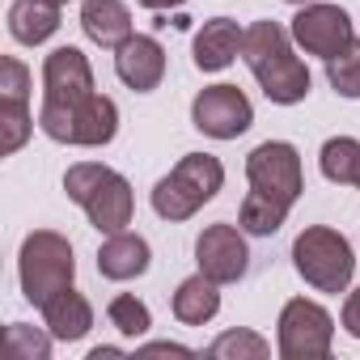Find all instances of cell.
Segmentation results:
<instances>
[{"label":"cell","instance_id":"cell-1","mask_svg":"<svg viewBox=\"0 0 360 360\" xmlns=\"http://www.w3.org/2000/svg\"><path fill=\"white\" fill-rule=\"evenodd\" d=\"M246 178H250V191L238 208V225L250 238H271L305 191L301 153L288 140H263L246 157Z\"/></svg>","mask_w":360,"mask_h":360},{"label":"cell","instance_id":"cell-2","mask_svg":"<svg viewBox=\"0 0 360 360\" xmlns=\"http://www.w3.org/2000/svg\"><path fill=\"white\" fill-rule=\"evenodd\" d=\"M242 60H246V68L255 72V81H259V89L267 94V102H276V106H297V102L309 98V85H314V81H309V68L297 60L292 34H288L280 22L263 18V22L246 26Z\"/></svg>","mask_w":360,"mask_h":360},{"label":"cell","instance_id":"cell-3","mask_svg":"<svg viewBox=\"0 0 360 360\" xmlns=\"http://www.w3.org/2000/svg\"><path fill=\"white\" fill-rule=\"evenodd\" d=\"M64 195L72 204H81V212L89 217V225L98 233H119L136 217L131 183H127L119 169L102 165V161H77V165H68V174H64Z\"/></svg>","mask_w":360,"mask_h":360},{"label":"cell","instance_id":"cell-4","mask_svg":"<svg viewBox=\"0 0 360 360\" xmlns=\"http://www.w3.org/2000/svg\"><path fill=\"white\" fill-rule=\"evenodd\" d=\"M221 187H225V165L212 153H187V157H178V165L165 178H157L153 212L169 225L191 221L208 200H217Z\"/></svg>","mask_w":360,"mask_h":360},{"label":"cell","instance_id":"cell-5","mask_svg":"<svg viewBox=\"0 0 360 360\" xmlns=\"http://www.w3.org/2000/svg\"><path fill=\"white\" fill-rule=\"evenodd\" d=\"M77 276V259H72V242L56 229H34L26 233L22 250H18V280H22V297L30 305H47L56 292L72 288Z\"/></svg>","mask_w":360,"mask_h":360},{"label":"cell","instance_id":"cell-6","mask_svg":"<svg viewBox=\"0 0 360 360\" xmlns=\"http://www.w3.org/2000/svg\"><path fill=\"white\" fill-rule=\"evenodd\" d=\"M292 267L309 288L339 297V292H347V284L356 276V255H352V246H347V238L339 229L309 225L292 242Z\"/></svg>","mask_w":360,"mask_h":360},{"label":"cell","instance_id":"cell-7","mask_svg":"<svg viewBox=\"0 0 360 360\" xmlns=\"http://www.w3.org/2000/svg\"><path fill=\"white\" fill-rule=\"evenodd\" d=\"M39 127L56 144H77V148H102L119 131V106L106 94H89L81 102H43L39 106Z\"/></svg>","mask_w":360,"mask_h":360},{"label":"cell","instance_id":"cell-8","mask_svg":"<svg viewBox=\"0 0 360 360\" xmlns=\"http://www.w3.org/2000/svg\"><path fill=\"white\" fill-rule=\"evenodd\" d=\"M335 343V318L305 297H292L276 322V352L284 360H322Z\"/></svg>","mask_w":360,"mask_h":360},{"label":"cell","instance_id":"cell-9","mask_svg":"<svg viewBox=\"0 0 360 360\" xmlns=\"http://www.w3.org/2000/svg\"><path fill=\"white\" fill-rule=\"evenodd\" d=\"M292 43L305 51V56H318V60H335L339 51H347L356 43V30H352V18L339 9V5H301L292 26H288Z\"/></svg>","mask_w":360,"mask_h":360},{"label":"cell","instance_id":"cell-10","mask_svg":"<svg viewBox=\"0 0 360 360\" xmlns=\"http://www.w3.org/2000/svg\"><path fill=\"white\" fill-rule=\"evenodd\" d=\"M191 123L212 140H238L255 123V106L238 85H208L191 102Z\"/></svg>","mask_w":360,"mask_h":360},{"label":"cell","instance_id":"cell-11","mask_svg":"<svg viewBox=\"0 0 360 360\" xmlns=\"http://www.w3.org/2000/svg\"><path fill=\"white\" fill-rule=\"evenodd\" d=\"M246 229H233V225H208L200 238H195V263L204 276H212L217 284H238L246 271H250V250H246Z\"/></svg>","mask_w":360,"mask_h":360},{"label":"cell","instance_id":"cell-12","mask_svg":"<svg viewBox=\"0 0 360 360\" xmlns=\"http://www.w3.org/2000/svg\"><path fill=\"white\" fill-rule=\"evenodd\" d=\"M89 94H98V89H94V68H89L85 51L81 47H56L43 60V102L64 106V102H81Z\"/></svg>","mask_w":360,"mask_h":360},{"label":"cell","instance_id":"cell-13","mask_svg":"<svg viewBox=\"0 0 360 360\" xmlns=\"http://www.w3.org/2000/svg\"><path fill=\"white\" fill-rule=\"evenodd\" d=\"M115 72L127 89L136 94H153L165 77V47L153 34H131L119 51H115Z\"/></svg>","mask_w":360,"mask_h":360},{"label":"cell","instance_id":"cell-14","mask_svg":"<svg viewBox=\"0 0 360 360\" xmlns=\"http://www.w3.org/2000/svg\"><path fill=\"white\" fill-rule=\"evenodd\" d=\"M148 263H153V250H148V242L140 233L119 229V233H106V242L98 246V271L106 280H115V284L144 276Z\"/></svg>","mask_w":360,"mask_h":360},{"label":"cell","instance_id":"cell-15","mask_svg":"<svg viewBox=\"0 0 360 360\" xmlns=\"http://www.w3.org/2000/svg\"><path fill=\"white\" fill-rule=\"evenodd\" d=\"M242 43H246V30L233 22V18H212L200 26L195 34V68L200 72H221L229 68L238 56H242Z\"/></svg>","mask_w":360,"mask_h":360},{"label":"cell","instance_id":"cell-16","mask_svg":"<svg viewBox=\"0 0 360 360\" xmlns=\"http://www.w3.org/2000/svg\"><path fill=\"white\" fill-rule=\"evenodd\" d=\"M81 30L89 34V43L119 51L136 30H131V9L123 0H85L81 5Z\"/></svg>","mask_w":360,"mask_h":360},{"label":"cell","instance_id":"cell-17","mask_svg":"<svg viewBox=\"0 0 360 360\" xmlns=\"http://www.w3.org/2000/svg\"><path fill=\"white\" fill-rule=\"evenodd\" d=\"M169 309H174V318L183 326H204V322H212L221 314V284L212 276L195 271V276H187L183 284L174 288Z\"/></svg>","mask_w":360,"mask_h":360},{"label":"cell","instance_id":"cell-18","mask_svg":"<svg viewBox=\"0 0 360 360\" xmlns=\"http://www.w3.org/2000/svg\"><path fill=\"white\" fill-rule=\"evenodd\" d=\"M43 322H47V330H51L60 343H77V339H85L89 326H94V305L85 301V292L64 288V292H56V297L43 305Z\"/></svg>","mask_w":360,"mask_h":360},{"label":"cell","instance_id":"cell-19","mask_svg":"<svg viewBox=\"0 0 360 360\" xmlns=\"http://www.w3.org/2000/svg\"><path fill=\"white\" fill-rule=\"evenodd\" d=\"M60 30V5L56 0H13L9 5V34L22 47H39Z\"/></svg>","mask_w":360,"mask_h":360},{"label":"cell","instance_id":"cell-20","mask_svg":"<svg viewBox=\"0 0 360 360\" xmlns=\"http://www.w3.org/2000/svg\"><path fill=\"white\" fill-rule=\"evenodd\" d=\"M318 165H322V178L326 183H339V187H356L360 183V140L352 136H330L318 153Z\"/></svg>","mask_w":360,"mask_h":360},{"label":"cell","instance_id":"cell-21","mask_svg":"<svg viewBox=\"0 0 360 360\" xmlns=\"http://www.w3.org/2000/svg\"><path fill=\"white\" fill-rule=\"evenodd\" d=\"M204 356H208V360H267V356H271V343H267L259 330L238 326V330L217 335Z\"/></svg>","mask_w":360,"mask_h":360},{"label":"cell","instance_id":"cell-22","mask_svg":"<svg viewBox=\"0 0 360 360\" xmlns=\"http://www.w3.org/2000/svg\"><path fill=\"white\" fill-rule=\"evenodd\" d=\"M106 318H110V326H115L119 335H127V339H140V335H148V326H153V314H148V305H144L140 297H131V292H119V297H110V305H106Z\"/></svg>","mask_w":360,"mask_h":360},{"label":"cell","instance_id":"cell-23","mask_svg":"<svg viewBox=\"0 0 360 360\" xmlns=\"http://www.w3.org/2000/svg\"><path fill=\"white\" fill-rule=\"evenodd\" d=\"M51 330H34V326H26V322H13L9 330H5V352H9V360H47L51 356Z\"/></svg>","mask_w":360,"mask_h":360},{"label":"cell","instance_id":"cell-24","mask_svg":"<svg viewBox=\"0 0 360 360\" xmlns=\"http://www.w3.org/2000/svg\"><path fill=\"white\" fill-rule=\"evenodd\" d=\"M326 81L339 98H360V43H352L347 51H339L335 60H326Z\"/></svg>","mask_w":360,"mask_h":360},{"label":"cell","instance_id":"cell-25","mask_svg":"<svg viewBox=\"0 0 360 360\" xmlns=\"http://www.w3.org/2000/svg\"><path fill=\"white\" fill-rule=\"evenodd\" d=\"M30 102V68L18 56L0 60V106H26Z\"/></svg>","mask_w":360,"mask_h":360},{"label":"cell","instance_id":"cell-26","mask_svg":"<svg viewBox=\"0 0 360 360\" xmlns=\"http://www.w3.org/2000/svg\"><path fill=\"white\" fill-rule=\"evenodd\" d=\"M0 131H5L0 148H5V153H18V148L30 140V131H34L30 106H0Z\"/></svg>","mask_w":360,"mask_h":360},{"label":"cell","instance_id":"cell-27","mask_svg":"<svg viewBox=\"0 0 360 360\" xmlns=\"http://www.w3.org/2000/svg\"><path fill=\"white\" fill-rule=\"evenodd\" d=\"M136 356H178V360H191L195 352H191V347H183V343L161 339V343H144V347H136Z\"/></svg>","mask_w":360,"mask_h":360},{"label":"cell","instance_id":"cell-28","mask_svg":"<svg viewBox=\"0 0 360 360\" xmlns=\"http://www.w3.org/2000/svg\"><path fill=\"white\" fill-rule=\"evenodd\" d=\"M343 330L352 339H360V288H352L347 301H343Z\"/></svg>","mask_w":360,"mask_h":360},{"label":"cell","instance_id":"cell-29","mask_svg":"<svg viewBox=\"0 0 360 360\" xmlns=\"http://www.w3.org/2000/svg\"><path fill=\"white\" fill-rule=\"evenodd\" d=\"M136 5H144V9H153V13H169V9H183L187 0H136Z\"/></svg>","mask_w":360,"mask_h":360},{"label":"cell","instance_id":"cell-30","mask_svg":"<svg viewBox=\"0 0 360 360\" xmlns=\"http://www.w3.org/2000/svg\"><path fill=\"white\" fill-rule=\"evenodd\" d=\"M110 356H119V347H94L89 352V360H110Z\"/></svg>","mask_w":360,"mask_h":360},{"label":"cell","instance_id":"cell-31","mask_svg":"<svg viewBox=\"0 0 360 360\" xmlns=\"http://www.w3.org/2000/svg\"><path fill=\"white\" fill-rule=\"evenodd\" d=\"M284 5H297L301 9V5H314V0H284Z\"/></svg>","mask_w":360,"mask_h":360},{"label":"cell","instance_id":"cell-32","mask_svg":"<svg viewBox=\"0 0 360 360\" xmlns=\"http://www.w3.org/2000/svg\"><path fill=\"white\" fill-rule=\"evenodd\" d=\"M56 5H68V0H56Z\"/></svg>","mask_w":360,"mask_h":360},{"label":"cell","instance_id":"cell-33","mask_svg":"<svg viewBox=\"0 0 360 360\" xmlns=\"http://www.w3.org/2000/svg\"><path fill=\"white\" fill-rule=\"evenodd\" d=\"M356 191H360V183H356Z\"/></svg>","mask_w":360,"mask_h":360}]
</instances>
